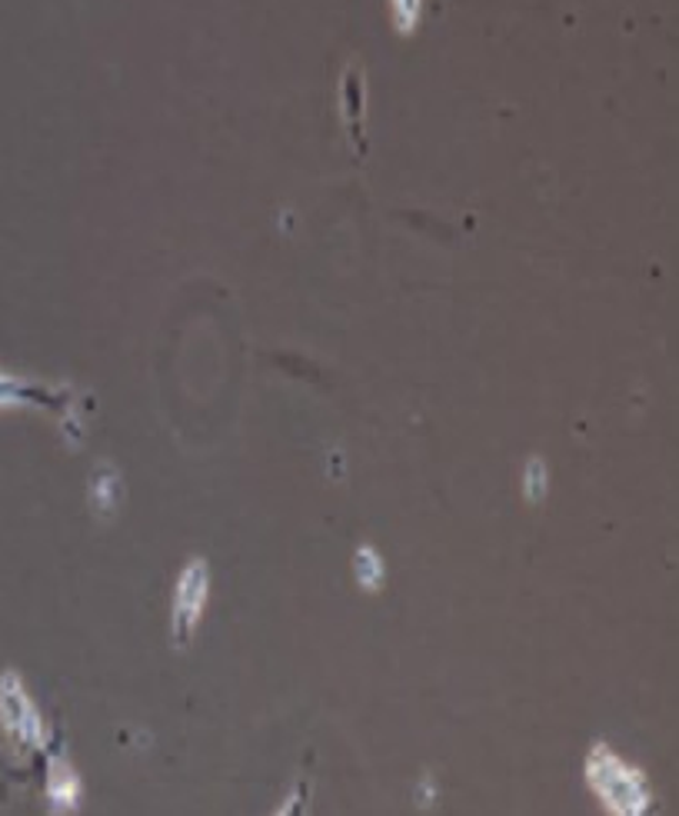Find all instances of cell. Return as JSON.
Wrapping results in <instances>:
<instances>
[{"instance_id": "cell-4", "label": "cell", "mask_w": 679, "mask_h": 816, "mask_svg": "<svg viewBox=\"0 0 679 816\" xmlns=\"http://www.w3.org/2000/svg\"><path fill=\"white\" fill-rule=\"evenodd\" d=\"M47 797H50L53 810H63V814H73V810L80 807V777L70 770V764H63V760H50Z\"/></svg>"}, {"instance_id": "cell-9", "label": "cell", "mask_w": 679, "mask_h": 816, "mask_svg": "<svg viewBox=\"0 0 679 816\" xmlns=\"http://www.w3.org/2000/svg\"><path fill=\"white\" fill-rule=\"evenodd\" d=\"M37 390L20 380V377H10V374H0V407H13V404H27L33 400Z\"/></svg>"}, {"instance_id": "cell-7", "label": "cell", "mask_w": 679, "mask_h": 816, "mask_svg": "<svg viewBox=\"0 0 679 816\" xmlns=\"http://www.w3.org/2000/svg\"><path fill=\"white\" fill-rule=\"evenodd\" d=\"M547 487H550V470L540 457H530L527 460V474H523V494L530 504H540L547 497Z\"/></svg>"}, {"instance_id": "cell-8", "label": "cell", "mask_w": 679, "mask_h": 816, "mask_svg": "<svg viewBox=\"0 0 679 816\" xmlns=\"http://www.w3.org/2000/svg\"><path fill=\"white\" fill-rule=\"evenodd\" d=\"M423 13V0H390V17L400 33H413Z\"/></svg>"}, {"instance_id": "cell-1", "label": "cell", "mask_w": 679, "mask_h": 816, "mask_svg": "<svg viewBox=\"0 0 679 816\" xmlns=\"http://www.w3.org/2000/svg\"><path fill=\"white\" fill-rule=\"evenodd\" d=\"M587 784L603 804L607 814L640 816L650 810V784L647 777L630 767L623 757H617L607 744H597L587 757Z\"/></svg>"}, {"instance_id": "cell-5", "label": "cell", "mask_w": 679, "mask_h": 816, "mask_svg": "<svg viewBox=\"0 0 679 816\" xmlns=\"http://www.w3.org/2000/svg\"><path fill=\"white\" fill-rule=\"evenodd\" d=\"M353 577H357V584L367 594H377L383 587V560H380V554L370 544L357 547V554H353Z\"/></svg>"}, {"instance_id": "cell-3", "label": "cell", "mask_w": 679, "mask_h": 816, "mask_svg": "<svg viewBox=\"0 0 679 816\" xmlns=\"http://www.w3.org/2000/svg\"><path fill=\"white\" fill-rule=\"evenodd\" d=\"M0 727L3 734L20 744V747H43L47 734H43V720H40V710L37 704L30 700L23 680L17 674H3L0 677Z\"/></svg>"}, {"instance_id": "cell-6", "label": "cell", "mask_w": 679, "mask_h": 816, "mask_svg": "<svg viewBox=\"0 0 679 816\" xmlns=\"http://www.w3.org/2000/svg\"><path fill=\"white\" fill-rule=\"evenodd\" d=\"M117 490H120V477L110 467H100L90 480V504L100 514H113L117 510Z\"/></svg>"}, {"instance_id": "cell-2", "label": "cell", "mask_w": 679, "mask_h": 816, "mask_svg": "<svg viewBox=\"0 0 679 816\" xmlns=\"http://www.w3.org/2000/svg\"><path fill=\"white\" fill-rule=\"evenodd\" d=\"M210 600V567L207 560L193 557L177 584H173V597H170V630L177 637V644H187L203 617V607Z\"/></svg>"}]
</instances>
